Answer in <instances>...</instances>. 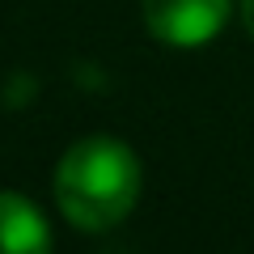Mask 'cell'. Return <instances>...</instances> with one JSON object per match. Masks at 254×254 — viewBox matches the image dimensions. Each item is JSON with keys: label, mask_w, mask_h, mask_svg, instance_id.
<instances>
[{"label": "cell", "mask_w": 254, "mask_h": 254, "mask_svg": "<svg viewBox=\"0 0 254 254\" xmlns=\"http://www.w3.org/2000/svg\"><path fill=\"white\" fill-rule=\"evenodd\" d=\"M140 199V161L115 136H85L55 170V203L76 229L106 233Z\"/></svg>", "instance_id": "6da1fadb"}, {"label": "cell", "mask_w": 254, "mask_h": 254, "mask_svg": "<svg viewBox=\"0 0 254 254\" xmlns=\"http://www.w3.org/2000/svg\"><path fill=\"white\" fill-rule=\"evenodd\" d=\"M229 0H144V26L170 47H203L225 30Z\"/></svg>", "instance_id": "7a4b0ae2"}, {"label": "cell", "mask_w": 254, "mask_h": 254, "mask_svg": "<svg viewBox=\"0 0 254 254\" xmlns=\"http://www.w3.org/2000/svg\"><path fill=\"white\" fill-rule=\"evenodd\" d=\"M0 254H51L43 212L17 190H0Z\"/></svg>", "instance_id": "3957f363"}, {"label": "cell", "mask_w": 254, "mask_h": 254, "mask_svg": "<svg viewBox=\"0 0 254 254\" xmlns=\"http://www.w3.org/2000/svg\"><path fill=\"white\" fill-rule=\"evenodd\" d=\"M242 21H246V30L254 38V0H242Z\"/></svg>", "instance_id": "277c9868"}]
</instances>
